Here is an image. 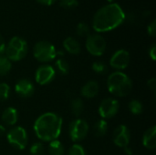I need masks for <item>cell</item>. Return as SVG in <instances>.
I'll return each mask as SVG.
<instances>
[{
	"label": "cell",
	"mask_w": 156,
	"mask_h": 155,
	"mask_svg": "<svg viewBox=\"0 0 156 155\" xmlns=\"http://www.w3.org/2000/svg\"><path fill=\"white\" fill-rule=\"evenodd\" d=\"M130 60L131 56L126 49H118L111 57L110 66L116 69V71H122L129 66Z\"/></svg>",
	"instance_id": "obj_10"
},
{
	"label": "cell",
	"mask_w": 156,
	"mask_h": 155,
	"mask_svg": "<svg viewBox=\"0 0 156 155\" xmlns=\"http://www.w3.org/2000/svg\"><path fill=\"white\" fill-rule=\"evenodd\" d=\"M123 149H124V152H125V153H127L128 155L133 154V151H132V149H131L129 146H127V147H125V148H123Z\"/></svg>",
	"instance_id": "obj_36"
},
{
	"label": "cell",
	"mask_w": 156,
	"mask_h": 155,
	"mask_svg": "<svg viewBox=\"0 0 156 155\" xmlns=\"http://www.w3.org/2000/svg\"><path fill=\"white\" fill-rule=\"evenodd\" d=\"M143 144L146 149L154 150L156 148V127L152 126L145 131L143 136Z\"/></svg>",
	"instance_id": "obj_15"
},
{
	"label": "cell",
	"mask_w": 156,
	"mask_h": 155,
	"mask_svg": "<svg viewBox=\"0 0 156 155\" xmlns=\"http://www.w3.org/2000/svg\"><path fill=\"white\" fill-rule=\"evenodd\" d=\"M1 119L5 125L14 126L18 121V112L14 107H7L2 113Z\"/></svg>",
	"instance_id": "obj_16"
},
{
	"label": "cell",
	"mask_w": 156,
	"mask_h": 155,
	"mask_svg": "<svg viewBox=\"0 0 156 155\" xmlns=\"http://www.w3.org/2000/svg\"><path fill=\"white\" fill-rule=\"evenodd\" d=\"M147 86H148V88H149L151 90H153V91H155V90H156V79L155 78H152V79H150L148 80V82H147Z\"/></svg>",
	"instance_id": "obj_32"
},
{
	"label": "cell",
	"mask_w": 156,
	"mask_h": 155,
	"mask_svg": "<svg viewBox=\"0 0 156 155\" xmlns=\"http://www.w3.org/2000/svg\"><path fill=\"white\" fill-rule=\"evenodd\" d=\"M99 90H100V86L98 82L95 80H90L82 86L80 90V94L83 98L92 99L99 93Z\"/></svg>",
	"instance_id": "obj_14"
},
{
	"label": "cell",
	"mask_w": 156,
	"mask_h": 155,
	"mask_svg": "<svg viewBox=\"0 0 156 155\" xmlns=\"http://www.w3.org/2000/svg\"><path fill=\"white\" fill-rule=\"evenodd\" d=\"M93 134L96 137H103L108 132V123L105 120L101 119L97 121L92 127Z\"/></svg>",
	"instance_id": "obj_18"
},
{
	"label": "cell",
	"mask_w": 156,
	"mask_h": 155,
	"mask_svg": "<svg viewBox=\"0 0 156 155\" xmlns=\"http://www.w3.org/2000/svg\"><path fill=\"white\" fill-rule=\"evenodd\" d=\"M85 47H86L87 51L90 55L94 57H100L105 52L107 43H106L105 38L101 35L90 34L87 37Z\"/></svg>",
	"instance_id": "obj_7"
},
{
	"label": "cell",
	"mask_w": 156,
	"mask_h": 155,
	"mask_svg": "<svg viewBox=\"0 0 156 155\" xmlns=\"http://www.w3.org/2000/svg\"><path fill=\"white\" fill-rule=\"evenodd\" d=\"M70 107H71V111H72L73 115L76 116V117H79L83 112L84 104H83V101H82L81 99L76 98V99L72 100Z\"/></svg>",
	"instance_id": "obj_21"
},
{
	"label": "cell",
	"mask_w": 156,
	"mask_h": 155,
	"mask_svg": "<svg viewBox=\"0 0 156 155\" xmlns=\"http://www.w3.org/2000/svg\"><path fill=\"white\" fill-rule=\"evenodd\" d=\"M30 155H45V147L42 143L36 142L29 148Z\"/></svg>",
	"instance_id": "obj_24"
},
{
	"label": "cell",
	"mask_w": 156,
	"mask_h": 155,
	"mask_svg": "<svg viewBox=\"0 0 156 155\" xmlns=\"http://www.w3.org/2000/svg\"><path fill=\"white\" fill-rule=\"evenodd\" d=\"M5 39L3 37V36L0 34V55H3L5 54Z\"/></svg>",
	"instance_id": "obj_33"
},
{
	"label": "cell",
	"mask_w": 156,
	"mask_h": 155,
	"mask_svg": "<svg viewBox=\"0 0 156 155\" xmlns=\"http://www.w3.org/2000/svg\"><path fill=\"white\" fill-rule=\"evenodd\" d=\"M149 56L150 58L154 61L156 59V45L153 44L150 48H149Z\"/></svg>",
	"instance_id": "obj_31"
},
{
	"label": "cell",
	"mask_w": 156,
	"mask_h": 155,
	"mask_svg": "<svg viewBox=\"0 0 156 155\" xmlns=\"http://www.w3.org/2000/svg\"><path fill=\"white\" fill-rule=\"evenodd\" d=\"M28 51L27 41L20 37H13L5 46V56L12 61H19L23 59Z\"/></svg>",
	"instance_id": "obj_4"
},
{
	"label": "cell",
	"mask_w": 156,
	"mask_h": 155,
	"mask_svg": "<svg viewBox=\"0 0 156 155\" xmlns=\"http://www.w3.org/2000/svg\"><path fill=\"white\" fill-rule=\"evenodd\" d=\"M147 32L149 36L154 37L156 35V20L154 19L148 26H147Z\"/></svg>",
	"instance_id": "obj_30"
},
{
	"label": "cell",
	"mask_w": 156,
	"mask_h": 155,
	"mask_svg": "<svg viewBox=\"0 0 156 155\" xmlns=\"http://www.w3.org/2000/svg\"><path fill=\"white\" fill-rule=\"evenodd\" d=\"M128 109L130 112L133 115H140L144 111L143 103L138 100H132L128 104Z\"/></svg>",
	"instance_id": "obj_22"
},
{
	"label": "cell",
	"mask_w": 156,
	"mask_h": 155,
	"mask_svg": "<svg viewBox=\"0 0 156 155\" xmlns=\"http://www.w3.org/2000/svg\"><path fill=\"white\" fill-rule=\"evenodd\" d=\"M12 69V62L5 56L0 55V77L5 76Z\"/></svg>",
	"instance_id": "obj_20"
},
{
	"label": "cell",
	"mask_w": 156,
	"mask_h": 155,
	"mask_svg": "<svg viewBox=\"0 0 156 155\" xmlns=\"http://www.w3.org/2000/svg\"><path fill=\"white\" fill-rule=\"evenodd\" d=\"M56 76V69L51 65H42L37 69L35 73V79L37 84L44 86L50 83Z\"/></svg>",
	"instance_id": "obj_11"
},
{
	"label": "cell",
	"mask_w": 156,
	"mask_h": 155,
	"mask_svg": "<svg viewBox=\"0 0 156 155\" xmlns=\"http://www.w3.org/2000/svg\"><path fill=\"white\" fill-rule=\"evenodd\" d=\"M6 139L10 145L17 150H24L27 146L28 135L27 131L20 126H13L6 132Z\"/></svg>",
	"instance_id": "obj_6"
},
{
	"label": "cell",
	"mask_w": 156,
	"mask_h": 155,
	"mask_svg": "<svg viewBox=\"0 0 156 155\" xmlns=\"http://www.w3.org/2000/svg\"><path fill=\"white\" fill-rule=\"evenodd\" d=\"M37 3H39L40 5H53L57 0H36Z\"/></svg>",
	"instance_id": "obj_34"
},
{
	"label": "cell",
	"mask_w": 156,
	"mask_h": 155,
	"mask_svg": "<svg viewBox=\"0 0 156 155\" xmlns=\"http://www.w3.org/2000/svg\"><path fill=\"white\" fill-rule=\"evenodd\" d=\"M67 155H86V151L80 144L75 143L69 149Z\"/></svg>",
	"instance_id": "obj_27"
},
{
	"label": "cell",
	"mask_w": 156,
	"mask_h": 155,
	"mask_svg": "<svg viewBox=\"0 0 156 155\" xmlns=\"http://www.w3.org/2000/svg\"><path fill=\"white\" fill-rule=\"evenodd\" d=\"M113 143L116 146L121 148H125L129 146L131 140V132L126 125H119L115 128L112 135Z\"/></svg>",
	"instance_id": "obj_12"
},
{
	"label": "cell",
	"mask_w": 156,
	"mask_h": 155,
	"mask_svg": "<svg viewBox=\"0 0 156 155\" xmlns=\"http://www.w3.org/2000/svg\"><path fill=\"white\" fill-rule=\"evenodd\" d=\"M5 134H6V130H5V126H3V125L0 124V137L1 136H4Z\"/></svg>",
	"instance_id": "obj_35"
},
{
	"label": "cell",
	"mask_w": 156,
	"mask_h": 155,
	"mask_svg": "<svg viewBox=\"0 0 156 155\" xmlns=\"http://www.w3.org/2000/svg\"><path fill=\"white\" fill-rule=\"evenodd\" d=\"M120 104L116 99L106 98L101 100L99 106V114L103 120L113 118L119 111Z\"/></svg>",
	"instance_id": "obj_9"
},
{
	"label": "cell",
	"mask_w": 156,
	"mask_h": 155,
	"mask_svg": "<svg viewBox=\"0 0 156 155\" xmlns=\"http://www.w3.org/2000/svg\"><path fill=\"white\" fill-rule=\"evenodd\" d=\"M62 118L54 112L41 114L34 122V132L42 142L50 143L58 140L62 129Z\"/></svg>",
	"instance_id": "obj_2"
},
{
	"label": "cell",
	"mask_w": 156,
	"mask_h": 155,
	"mask_svg": "<svg viewBox=\"0 0 156 155\" xmlns=\"http://www.w3.org/2000/svg\"><path fill=\"white\" fill-rule=\"evenodd\" d=\"M63 48L67 52H69V54H73V55L79 54L81 50L80 44L79 43L77 39H75L72 37H68L64 39Z\"/></svg>",
	"instance_id": "obj_17"
},
{
	"label": "cell",
	"mask_w": 156,
	"mask_h": 155,
	"mask_svg": "<svg viewBox=\"0 0 156 155\" xmlns=\"http://www.w3.org/2000/svg\"><path fill=\"white\" fill-rule=\"evenodd\" d=\"M90 127L88 122L83 119H76L69 124V134L74 143H78L85 139L88 135Z\"/></svg>",
	"instance_id": "obj_8"
},
{
	"label": "cell",
	"mask_w": 156,
	"mask_h": 155,
	"mask_svg": "<svg viewBox=\"0 0 156 155\" xmlns=\"http://www.w3.org/2000/svg\"><path fill=\"white\" fill-rule=\"evenodd\" d=\"M109 3H113V1H115V0H107Z\"/></svg>",
	"instance_id": "obj_37"
},
{
	"label": "cell",
	"mask_w": 156,
	"mask_h": 155,
	"mask_svg": "<svg viewBox=\"0 0 156 155\" xmlns=\"http://www.w3.org/2000/svg\"><path fill=\"white\" fill-rule=\"evenodd\" d=\"M107 88L112 95L116 97H125L132 91L133 81L125 73L115 71L108 77Z\"/></svg>",
	"instance_id": "obj_3"
},
{
	"label": "cell",
	"mask_w": 156,
	"mask_h": 155,
	"mask_svg": "<svg viewBox=\"0 0 156 155\" xmlns=\"http://www.w3.org/2000/svg\"><path fill=\"white\" fill-rule=\"evenodd\" d=\"M10 95V87L7 83L1 82L0 83V102H4L7 100Z\"/></svg>",
	"instance_id": "obj_26"
},
{
	"label": "cell",
	"mask_w": 156,
	"mask_h": 155,
	"mask_svg": "<svg viewBox=\"0 0 156 155\" xmlns=\"http://www.w3.org/2000/svg\"><path fill=\"white\" fill-rule=\"evenodd\" d=\"M16 93L21 98H29L34 94L35 86L28 79H21L15 85Z\"/></svg>",
	"instance_id": "obj_13"
},
{
	"label": "cell",
	"mask_w": 156,
	"mask_h": 155,
	"mask_svg": "<svg viewBox=\"0 0 156 155\" xmlns=\"http://www.w3.org/2000/svg\"><path fill=\"white\" fill-rule=\"evenodd\" d=\"M92 70L98 74H104L107 71V65L102 61H95L92 64Z\"/></svg>",
	"instance_id": "obj_28"
},
{
	"label": "cell",
	"mask_w": 156,
	"mask_h": 155,
	"mask_svg": "<svg viewBox=\"0 0 156 155\" xmlns=\"http://www.w3.org/2000/svg\"><path fill=\"white\" fill-rule=\"evenodd\" d=\"M33 55L39 62L48 63L57 58V49L51 42L40 40L34 45Z\"/></svg>",
	"instance_id": "obj_5"
},
{
	"label": "cell",
	"mask_w": 156,
	"mask_h": 155,
	"mask_svg": "<svg viewBox=\"0 0 156 155\" xmlns=\"http://www.w3.org/2000/svg\"><path fill=\"white\" fill-rule=\"evenodd\" d=\"M125 20V13L120 5L110 3L101 7L92 19V28L98 32L112 31L120 26Z\"/></svg>",
	"instance_id": "obj_1"
},
{
	"label": "cell",
	"mask_w": 156,
	"mask_h": 155,
	"mask_svg": "<svg viewBox=\"0 0 156 155\" xmlns=\"http://www.w3.org/2000/svg\"><path fill=\"white\" fill-rule=\"evenodd\" d=\"M59 5H60V6H62L64 8L70 9V8L77 7L79 5V1L78 0H60Z\"/></svg>",
	"instance_id": "obj_29"
},
{
	"label": "cell",
	"mask_w": 156,
	"mask_h": 155,
	"mask_svg": "<svg viewBox=\"0 0 156 155\" xmlns=\"http://www.w3.org/2000/svg\"><path fill=\"white\" fill-rule=\"evenodd\" d=\"M76 33L80 37H88L90 35V26L85 22H80L76 26Z\"/></svg>",
	"instance_id": "obj_25"
},
{
	"label": "cell",
	"mask_w": 156,
	"mask_h": 155,
	"mask_svg": "<svg viewBox=\"0 0 156 155\" xmlns=\"http://www.w3.org/2000/svg\"><path fill=\"white\" fill-rule=\"evenodd\" d=\"M48 152L49 155H64L65 154V149L63 144L58 141L55 140L49 143Z\"/></svg>",
	"instance_id": "obj_19"
},
{
	"label": "cell",
	"mask_w": 156,
	"mask_h": 155,
	"mask_svg": "<svg viewBox=\"0 0 156 155\" xmlns=\"http://www.w3.org/2000/svg\"><path fill=\"white\" fill-rule=\"evenodd\" d=\"M55 67L56 69L62 75H66L68 74V72L69 71V63L62 58H59L56 60L55 62Z\"/></svg>",
	"instance_id": "obj_23"
}]
</instances>
